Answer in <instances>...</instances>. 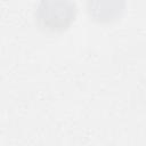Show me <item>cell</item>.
<instances>
[{"label":"cell","instance_id":"obj_1","mask_svg":"<svg viewBox=\"0 0 146 146\" xmlns=\"http://www.w3.org/2000/svg\"><path fill=\"white\" fill-rule=\"evenodd\" d=\"M74 13L71 0H42L38 8V21L46 30L59 31L72 22Z\"/></svg>","mask_w":146,"mask_h":146},{"label":"cell","instance_id":"obj_2","mask_svg":"<svg viewBox=\"0 0 146 146\" xmlns=\"http://www.w3.org/2000/svg\"><path fill=\"white\" fill-rule=\"evenodd\" d=\"M89 13L98 21H111L122 8V0H88Z\"/></svg>","mask_w":146,"mask_h":146}]
</instances>
